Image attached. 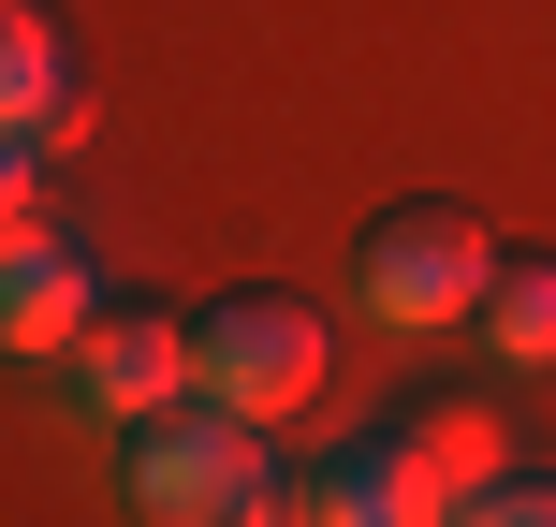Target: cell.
Wrapping results in <instances>:
<instances>
[{"label": "cell", "mask_w": 556, "mask_h": 527, "mask_svg": "<svg viewBox=\"0 0 556 527\" xmlns=\"http://www.w3.org/2000/svg\"><path fill=\"white\" fill-rule=\"evenodd\" d=\"M117 499H132L147 527H264L293 484H278L264 425L220 411V396H176V411L117 425Z\"/></svg>", "instance_id": "6da1fadb"}, {"label": "cell", "mask_w": 556, "mask_h": 527, "mask_svg": "<svg viewBox=\"0 0 556 527\" xmlns=\"http://www.w3.org/2000/svg\"><path fill=\"white\" fill-rule=\"evenodd\" d=\"M483 278H498V235H483V205H454V191H410V205H381V221L352 235V308L381 337L483 323Z\"/></svg>", "instance_id": "7a4b0ae2"}, {"label": "cell", "mask_w": 556, "mask_h": 527, "mask_svg": "<svg viewBox=\"0 0 556 527\" xmlns=\"http://www.w3.org/2000/svg\"><path fill=\"white\" fill-rule=\"evenodd\" d=\"M191 366H205V396H220V411L293 425L307 396L337 381V337H323V308H307V293H220V308L191 323Z\"/></svg>", "instance_id": "3957f363"}, {"label": "cell", "mask_w": 556, "mask_h": 527, "mask_svg": "<svg viewBox=\"0 0 556 527\" xmlns=\"http://www.w3.org/2000/svg\"><path fill=\"white\" fill-rule=\"evenodd\" d=\"M88 133V74L59 0H0V221H45V162Z\"/></svg>", "instance_id": "277c9868"}, {"label": "cell", "mask_w": 556, "mask_h": 527, "mask_svg": "<svg viewBox=\"0 0 556 527\" xmlns=\"http://www.w3.org/2000/svg\"><path fill=\"white\" fill-rule=\"evenodd\" d=\"M176 396H205V366H191V323L176 308H132V293H103V323L59 352V411L74 425H147V411H176Z\"/></svg>", "instance_id": "5b68a950"}, {"label": "cell", "mask_w": 556, "mask_h": 527, "mask_svg": "<svg viewBox=\"0 0 556 527\" xmlns=\"http://www.w3.org/2000/svg\"><path fill=\"white\" fill-rule=\"evenodd\" d=\"M278 513H307V527H440V513H454V484L425 469L410 425H366V440H323V454H307Z\"/></svg>", "instance_id": "8992f818"}, {"label": "cell", "mask_w": 556, "mask_h": 527, "mask_svg": "<svg viewBox=\"0 0 556 527\" xmlns=\"http://www.w3.org/2000/svg\"><path fill=\"white\" fill-rule=\"evenodd\" d=\"M88 323H103V264H88L74 235L15 221V235H0V352H15V366H59Z\"/></svg>", "instance_id": "52a82bcc"}, {"label": "cell", "mask_w": 556, "mask_h": 527, "mask_svg": "<svg viewBox=\"0 0 556 527\" xmlns=\"http://www.w3.org/2000/svg\"><path fill=\"white\" fill-rule=\"evenodd\" d=\"M483 352L498 366H556V250H498V278H483Z\"/></svg>", "instance_id": "ba28073f"}, {"label": "cell", "mask_w": 556, "mask_h": 527, "mask_svg": "<svg viewBox=\"0 0 556 527\" xmlns=\"http://www.w3.org/2000/svg\"><path fill=\"white\" fill-rule=\"evenodd\" d=\"M395 425H410V440H425V469H440V484H454V513H469V499H483V484H498V469H513V425H498V411H483V396H425V411H395Z\"/></svg>", "instance_id": "9c48e42d"}, {"label": "cell", "mask_w": 556, "mask_h": 527, "mask_svg": "<svg viewBox=\"0 0 556 527\" xmlns=\"http://www.w3.org/2000/svg\"><path fill=\"white\" fill-rule=\"evenodd\" d=\"M469 527H556V469H498L469 499Z\"/></svg>", "instance_id": "30bf717a"}]
</instances>
